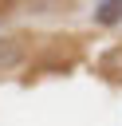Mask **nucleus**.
Here are the masks:
<instances>
[{
	"label": "nucleus",
	"mask_w": 122,
	"mask_h": 126,
	"mask_svg": "<svg viewBox=\"0 0 122 126\" xmlns=\"http://www.w3.org/2000/svg\"><path fill=\"white\" fill-rule=\"evenodd\" d=\"M94 71H98L106 83L122 87V47H110V51H102V55H98V63H94Z\"/></svg>",
	"instance_id": "7ed1b4c3"
},
{
	"label": "nucleus",
	"mask_w": 122,
	"mask_h": 126,
	"mask_svg": "<svg viewBox=\"0 0 122 126\" xmlns=\"http://www.w3.org/2000/svg\"><path fill=\"white\" fill-rule=\"evenodd\" d=\"M75 59H79V43H75L71 35H51V39L43 43L39 67H43V71H67Z\"/></svg>",
	"instance_id": "f03ea898"
},
{
	"label": "nucleus",
	"mask_w": 122,
	"mask_h": 126,
	"mask_svg": "<svg viewBox=\"0 0 122 126\" xmlns=\"http://www.w3.org/2000/svg\"><path fill=\"white\" fill-rule=\"evenodd\" d=\"M31 12H71L75 0H28Z\"/></svg>",
	"instance_id": "39448f33"
},
{
	"label": "nucleus",
	"mask_w": 122,
	"mask_h": 126,
	"mask_svg": "<svg viewBox=\"0 0 122 126\" xmlns=\"http://www.w3.org/2000/svg\"><path fill=\"white\" fill-rule=\"evenodd\" d=\"M94 24H98V28L122 24V0H98V4H94Z\"/></svg>",
	"instance_id": "20e7f679"
},
{
	"label": "nucleus",
	"mask_w": 122,
	"mask_h": 126,
	"mask_svg": "<svg viewBox=\"0 0 122 126\" xmlns=\"http://www.w3.org/2000/svg\"><path fill=\"white\" fill-rule=\"evenodd\" d=\"M31 51H35V32H8V35H0V75L20 71Z\"/></svg>",
	"instance_id": "f257e3e1"
}]
</instances>
